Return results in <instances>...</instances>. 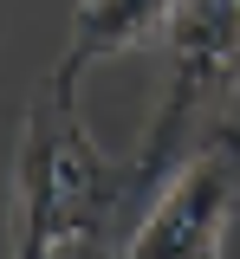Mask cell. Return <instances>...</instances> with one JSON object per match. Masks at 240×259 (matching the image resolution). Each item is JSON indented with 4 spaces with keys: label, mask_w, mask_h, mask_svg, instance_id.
Wrapping results in <instances>:
<instances>
[{
    "label": "cell",
    "mask_w": 240,
    "mask_h": 259,
    "mask_svg": "<svg viewBox=\"0 0 240 259\" xmlns=\"http://www.w3.org/2000/svg\"><path fill=\"white\" fill-rule=\"evenodd\" d=\"M137 207L143 201L130 168L104 156L78 117V78L52 65L26 104L13 156V201H7L13 259H104L130 246Z\"/></svg>",
    "instance_id": "obj_1"
},
{
    "label": "cell",
    "mask_w": 240,
    "mask_h": 259,
    "mask_svg": "<svg viewBox=\"0 0 240 259\" xmlns=\"http://www.w3.org/2000/svg\"><path fill=\"white\" fill-rule=\"evenodd\" d=\"M208 259H221V253H208Z\"/></svg>",
    "instance_id": "obj_6"
},
{
    "label": "cell",
    "mask_w": 240,
    "mask_h": 259,
    "mask_svg": "<svg viewBox=\"0 0 240 259\" xmlns=\"http://www.w3.org/2000/svg\"><path fill=\"white\" fill-rule=\"evenodd\" d=\"M104 259H124V246H117V253H104Z\"/></svg>",
    "instance_id": "obj_5"
},
{
    "label": "cell",
    "mask_w": 240,
    "mask_h": 259,
    "mask_svg": "<svg viewBox=\"0 0 240 259\" xmlns=\"http://www.w3.org/2000/svg\"><path fill=\"white\" fill-rule=\"evenodd\" d=\"M169 91L130 156L137 201L163 194L182 162L221 130L227 104L240 97V0H169Z\"/></svg>",
    "instance_id": "obj_2"
},
{
    "label": "cell",
    "mask_w": 240,
    "mask_h": 259,
    "mask_svg": "<svg viewBox=\"0 0 240 259\" xmlns=\"http://www.w3.org/2000/svg\"><path fill=\"white\" fill-rule=\"evenodd\" d=\"M234 201H240V130L221 123L163 182L156 207L137 221L124 259H208V253H221Z\"/></svg>",
    "instance_id": "obj_3"
},
{
    "label": "cell",
    "mask_w": 240,
    "mask_h": 259,
    "mask_svg": "<svg viewBox=\"0 0 240 259\" xmlns=\"http://www.w3.org/2000/svg\"><path fill=\"white\" fill-rule=\"evenodd\" d=\"M163 20H169V0H78L71 46H65V59H59V71L85 78L91 65L143 46L149 32H163Z\"/></svg>",
    "instance_id": "obj_4"
}]
</instances>
